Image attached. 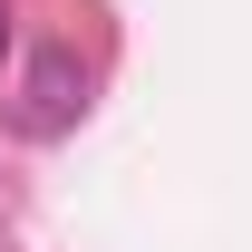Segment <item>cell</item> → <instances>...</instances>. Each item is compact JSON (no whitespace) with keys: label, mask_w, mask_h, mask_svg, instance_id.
<instances>
[{"label":"cell","mask_w":252,"mask_h":252,"mask_svg":"<svg viewBox=\"0 0 252 252\" xmlns=\"http://www.w3.org/2000/svg\"><path fill=\"white\" fill-rule=\"evenodd\" d=\"M68 117H78V59H68V49H49V59H39V78H30V126L49 136V126H68Z\"/></svg>","instance_id":"6da1fadb"},{"label":"cell","mask_w":252,"mask_h":252,"mask_svg":"<svg viewBox=\"0 0 252 252\" xmlns=\"http://www.w3.org/2000/svg\"><path fill=\"white\" fill-rule=\"evenodd\" d=\"M0 49H10V10H0Z\"/></svg>","instance_id":"7a4b0ae2"}]
</instances>
